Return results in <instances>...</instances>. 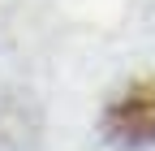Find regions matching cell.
Returning a JSON list of instances; mask_svg holds the SVG:
<instances>
[{
	"mask_svg": "<svg viewBox=\"0 0 155 151\" xmlns=\"http://www.w3.org/2000/svg\"><path fill=\"white\" fill-rule=\"evenodd\" d=\"M104 138L125 151L155 147V82H134L104 112Z\"/></svg>",
	"mask_w": 155,
	"mask_h": 151,
	"instance_id": "obj_1",
	"label": "cell"
}]
</instances>
